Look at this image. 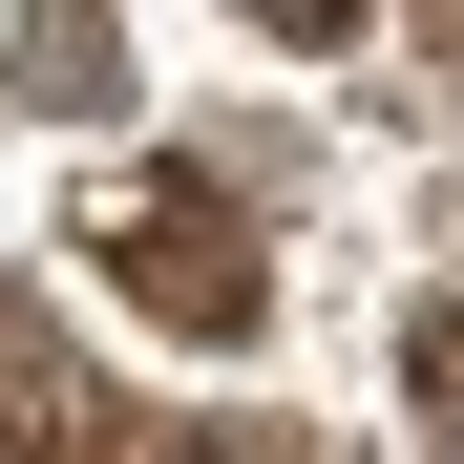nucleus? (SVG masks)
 <instances>
[{"instance_id": "obj_1", "label": "nucleus", "mask_w": 464, "mask_h": 464, "mask_svg": "<svg viewBox=\"0 0 464 464\" xmlns=\"http://www.w3.org/2000/svg\"><path fill=\"white\" fill-rule=\"evenodd\" d=\"M148 443H169V422H127L106 380L63 359V317L0 275V464H148Z\"/></svg>"}]
</instances>
